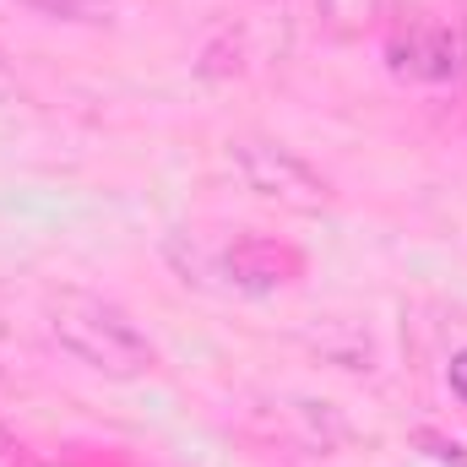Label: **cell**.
I'll use <instances>...</instances> for the list:
<instances>
[{"label": "cell", "mask_w": 467, "mask_h": 467, "mask_svg": "<svg viewBox=\"0 0 467 467\" xmlns=\"http://www.w3.org/2000/svg\"><path fill=\"white\" fill-rule=\"evenodd\" d=\"M380 11H386V0H316L321 33H332V38H364L380 22Z\"/></svg>", "instance_id": "5b68a950"}, {"label": "cell", "mask_w": 467, "mask_h": 467, "mask_svg": "<svg viewBox=\"0 0 467 467\" xmlns=\"http://www.w3.org/2000/svg\"><path fill=\"white\" fill-rule=\"evenodd\" d=\"M446 380H451L457 402L467 408V348H462V353H451V364H446Z\"/></svg>", "instance_id": "52a82bcc"}, {"label": "cell", "mask_w": 467, "mask_h": 467, "mask_svg": "<svg viewBox=\"0 0 467 467\" xmlns=\"http://www.w3.org/2000/svg\"><path fill=\"white\" fill-rule=\"evenodd\" d=\"M229 163H234V174H239V185H244L250 196H261V202H272V207H283V213L316 218V213H332V207H337L332 180H327L310 158H299L294 147H283L277 136H255V130H250V136H234Z\"/></svg>", "instance_id": "7a4b0ae2"}, {"label": "cell", "mask_w": 467, "mask_h": 467, "mask_svg": "<svg viewBox=\"0 0 467 467\" xmlns=\"http://www.w3.org/2000/svg\"><path fill=\"white\" fill-rule=\"evenodd\" d=\"M386 60L397 77L441 88V82H467V49L457 22H435V16H408L402 27H391L386 38Z\"/></svg>", "instance_id": "3957f363"}, {"label": "cell", "mask_w": 467, "mask_h": 467, "mask_svg": "<svg viewBox=\"0 0 467 467\" xmlns=\"http://www.w3.org/2000/svg\"><path fill=\"white\" fill-rule=\"evenodd\" d=\"M218 277L239 288V294H272V288H288L305 277V255L283 239H266V234H239L218 250Z\"/></svg>", "instance_id": "277c9868"}, {"label": "cell", "mask_w": 467, "mask_h": 467, "mask_svg": "<svg viewBox=\"0 0 467 467\" xmlns=\"http://www.w3.org/2000/svg\"><path fill=\"white\" fill-rule=\"evenodd\" d=\"M44 327L60 343V353H71L77 364H88L104 380H141L158 364V348L147 343V332L119 305H109L104 294L60 288L44 305Z\"/></svg>", "instance_id": "6da1fadb"}, {"label": "cell", "mask_w": 467, "mask_h": 467, "mask_svg": "<svg viewBox=\"0 0 467 467\" xmlns=\"http://www.w3.org/2000/svg\"><path fill=\"white\" fill-rule=\"evenodd\" d=\"M457 27H462V49H467V0H462V16H457Z\"/></svg>", "instance_id": "30bf717a"}, {"label": "cell", "mask_w": 467, "mask_h": 467, "mask_svg": "<svg viewBox=\"0 0 467 467\" xmlns=\"http://www.w3.org/2000/svg\"><path fill=\"white\" fill-rule=\"evenodd\" d=\"M11 5H22L44 22H66V27H104L119 11V0H11Z\"/></svg>", "instance_id": "8992f818"}, {"label": "cell", "mask_w": 467, "mask_h": 467, "mask_svg": "<svg viewBox=\"0 0 467 467\" xmlns=\"http://www.w3.org/2000/svg\"><path fill=\"white\" fill-rule=\"evenodd\" d=\"M5 451H11V430L0 424V462H5Z\"/></svg>", "instance_id": "9c48e42d"}, {"label": "cell", "mask_w": 467, "mask_h": 467, "mask_svg": "<svg viewBox=\"0 0 467 467\" xmlns=\"http://www.w3.org/2000/svg\"><path fill=\"white\" fill-rule=\"evenodd\" d=\"M16 99V71H11V55H5V44H0V104H11Z\"/></svg>", "instance_id": "ba28073f"}]
</instances>
